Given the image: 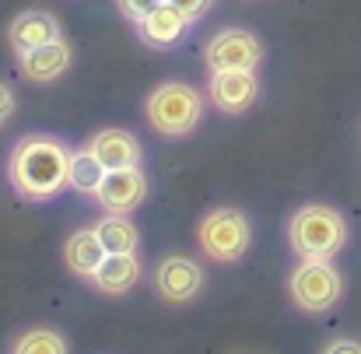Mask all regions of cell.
<instances>
[{"instance_id": "cell-1", "label": "cell", "mask_w": 361, "mask_h": 354, "mask_svg": "<svg viewBox=\"0 0 361 354\" xmlns=\"http://www.w3.org/2000/svg\"><path fill=\"white\" fill-rule=\"evenodd\" d=\"M7 179L18 197L32 204H46L71 186V151L60 137L32 133L21 137L7 161Z\"/></svg>"}, {"instance_id": "cell-2", "label": "cell", "mask_w": 361, "mask_h": 354, "mask_svg": "<svg viewBox=\"0 0 361 354\" xmlns=\"http://www.w3.org/2000/svg\"><path fill=\"white\" fill-rule=\"evenodd\" d=\"M288 242L302 260H330L344 249L348 242V225L334 207L323 204H309L302 207L291 225H288Z\"/></svg>"}, {"instance_id": "cell-3", "label": "cell", "mask_w": 361, "mask_h": 354, "mask_svg": "<svg viewBox=\"0 0 361 354\" xmlns=\"http://www.w3.org/2000/svg\"><path fill=\"white\" fill-rule=\"evenodd\" d=\"M144 113H147V123L165 133V137H186L197 130V123L204 116V99L197 88L183 85V81H165L158 85L147 102H144Z\"/></svg>"}, {"instance_id": "cell-4", "label": "cell", "mask_w": 361, "mask_h": 354, "mask_svg": "<svg viewBox=\"0 0 361 354\" xmlns=\"http://www.w3.org/2000/svg\"><path fill=\"white\" fill-rule=\"evenodd\" d=\"M200 249L218 260V263H239L252 242V228H249V218L235 211V207H218L211 211L204 221H200Z\"/></svg>"}, {"instance_id": "cell-5", "label": "cell", "mask_w": 361, "mask_h": 354, "mask_svg": "<svg viewBox=\"0 0 361 354\" xmlns=\"http://www.w3.org/2000/svg\"><path fill=\"white\" fill-rule=\"evenodd\" d=\"M344 281L326 260H305L291 274V298L305 312H326L341 302Z\"/></svg>"}, {"instance_id": "cell-6", "label": "cell", "mask_w": 361, "mask_h": 354, "mask_svg": "<svg viewBox=\"0 0 361 354\" xmlns=\"http://www.w3.org/2000/svg\"><path fill=\"white\" fill-rule=\"evenodd\" d=\"M204 60L211 71H256V63L263 60V46L252 32L225 28L207 42Z\"/></svg>"}, {"instance_id": "cell-7", "label": "cell", "mask_w": 361, "mask_h": 354, "mask_svg": "<svg viewBox=\"0 0 361 354\" xmlns=\"http://www.w3.org/2000/svg\"><path fill=\"white\" fill-rule=\"evenodd\" d=\"M144 197H147V179H144L140 165L106 172V179L95 193V200L106 207V214H130L144 204Z\"/></svg>"}, {"instance_id": "cell-8", "label": "cell", "mask_w": 361, "mask_h": 354, "mask_svg": "<svg viewBox=\"0 0 361 354\" xmlns=\"http://www.w3.org/2000/svg\"><path fill=\"white\" fill-rule=\"evenodd\" d=\"M154 288H158V295H161L165 302L183 305V302H193V298L200 295L204 274H200V267H197L193 260H186V256H169V260H161V263L154 267Z\"/></svg>"}, {"instance_id": "cell-9", "label": "cell", "mask_w": 361, "mask_h": 354, "mask_svg": "<svg viewBox=\"0 0 361 354\" xmlns=\"http://www.w3.org/2000/svg\"><path fill=\"white\" fill-rule=\"evenodd\" d=\"M207 95H211V102H214L221 113L239 116V113H245V109L256 102V95H259L256 71H211Z\"/></svg>"}, {"instance_id": "cell-10", "label": "cell", "mask_w": 361, "mask_h": 354, "mask_svg": "<svg viewBox=\"0 0 361 354\" xmlns=\"http://www.w3.org/2000/svg\"><path fill=\"white\" fill-rule=\"evenodd\" d=\"M190 25H193V21H190L176 4L161 0L151 14H144V18L137 21V35H140L144 46H151V49H172V46H179V42L186 39Z\"/></svg>"}, {"instance_id": "cell-11", "label": "cell", "mask_w": 361, "mask_h": 354, "mask_svg": "<svg viewBox=\"0 0 361 354\" xmlns=\"http://www.w3.org/2000/svg\"><path fill=\"white\" fill-rule=\"evenodd\" d=\"M53 39H63V35H60V21L49 11H21L7 25V42H11V49L18 56L35 49V46H46Z\"/></svg>"}, {"instance_id": "cell-12", "label": "cell", "mask_w": 361, "mask_h": 354, "mask_svg": "<svg viewBox=\"0 0 361 354\" xmlns=\"http://www.w3.org/2000/svg\"><path fill=\"white\" fill-rule=\"evenodd\" d=\"M18 63H21V74H25L28 81L49 85V81H56V78L71 67V46H67L63 39H53V42H46V46H35V49L21 53Z\"/></svg>"}, {"instance_id": "cell-13", "label": "cell", "mask_w": 361, "mask_h": 354, "mask_svg": "<svg viewBox=\"0 0 361 354\" xmlns=\"http://www.w3.org/2000/svg\"><path fill=\"white\" fill-rule=\"evenodd\" d=\"M88 151L106 165V172L140 165V140H137L130 130H99V133L92 137Z\"/></svg>"}, {"instance_id": "cell-14", "label": "cell", "mask_w": 361, "mask_h": 354, "mask_svg": "<svg viewBox=\"0 0 361 354\" xmlns=\"http://www.w3.org/2000/svg\"><path fill=\"white\" fill-rule=\"evenodd\" d=\"M137 281H140V263L133 252H109L92 274V284L106 295H126Z\"/></svg>"}, {"instance_id": "cell-15", "label": "cell", "mask_w": 361, "mask_h": 354, "mask_svg": "<svg viewBox=\"0 0 361 354\" xmlns=\"http://www.w3.org/2000/svg\"><path fill=\"white\" fill-rule=\"evenodd\" d=\"M106 256H109V252H106V245H102V238H99L95 228L74 232V236L67 238V245H63V260H67V267H71L78 277H92Z\"/></svg>"}, {"instance_id": "cell-16", "label": "cell", "mask_w": 361, "mask_h": 354, "mask_svg": "<svg viewBox=\"0 0 361 354\" xmlns=\"http://www.w3.org/2000/svg\"><path fill=\"white\" fill-rule=\"evenodd\" d=\"M95 232L102 238L106 252H137V245H140V232L130 221V214H106L95 225Z\"/></svg>"}, {"instance_id": "cell-17", "label": "cell", "mask_w": 361, "mask_h": 354, "mask_svg": "<svg viewBox=\"0 0 361 354\" xmlns=\"http://www.w3.org/2000/svg\"><path fill=\"white\" fill-rule=\"evenodd\" d=\"M102 179H106V165L92 154V151H74L71 154V190H78V193H99V186H102Z\"/></svg>"}, {"instance_id": "cell-18", "label": "cell", "mask_w": 361, "mask_h": 354, "mask_svg": "<svg viewBox=\"0 0 361 354\" xmlns=\"http://www.w3.org/2000/svg\"><path fill=\"white\" fill-rule=\"evenodd\" d=\"M11 354H67V344H63V337H60L56 330L39 326V330L21 334V337L14 341Z\"/></svg>"}, {"instance_id": "cell-19", "label": "cell", "mask_w": 361, "mask_h": 354, "mask_svg": "<svg viewBox=\"0 0 361 354\" xmlns=\"http://www.w3.org/2000/svg\"><path fill=\"white\" fill-rule=\"evenodd\" d=\"M158 4H161V0H120V11H123V18L140 21V18H144V14H151Z\"/></svg>"}, {"instance_id": "cell-20", "label": "cell", "mask_w": 361, "mask_h": 354, "mask_svg": "<svg viewBox=\"0 0 361 354\" xmlns=\"http://www.w3.org/2000/svg\"><path fill=\"white\" fill-rule=\"evenodd\" d=\"M169 4H176L190 21H200V18L211 11V4H214V0H169Z\"/></svg>"}, {"instance_id": "cell-21", "label": "cell", "mask_w": 361, "mask_h": 354, "mask_svg": "<svg viewBox=\"0 0 361 354\" xmlns=\"http://www.w3.org/2000/svg\"><path fill=\"white\" fill-rule=\"evenodd\" d=\"M11 113H14V95H11V88L0 81V126L11 119Z\"/></svg>"}, {"instance_id": "cell-22", "label": "cell", "mask_w": 361, "mask_h": 354, "mask_svg": "<svg viewBox=\"0 0 361 354\" xmlns=\"http://www.w3.org/2000/svg\"><path fill=\"white\" fill-rule=\"evenodd\" d=\"M323 354H361V344L358 341H334Z\"/></svg>"}]
</instances>
